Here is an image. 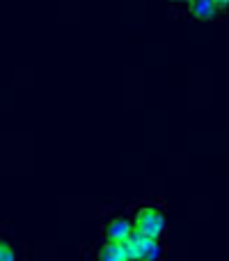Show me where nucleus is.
I'll return each mask as SVG.
<instances>
[{
    "instance_id": "f257e3e1",
    "label": "nucleus",
    "mask_w": 229,
    "mask_h": 261,
    "mask_svg": "<svg viewBox=\"0 0 229 261\" xmlns=\"http://www.w3.org/2000/svg\"><path fill=\"white\" fill-rule=\"evenodd\" d=\"M131 225H133V231L140 236H147V239H156L161 241V236L165 234V216H163V211L158 206H140L138 211H135L133 220H131Z\"/></svg>"
},
{
    "instance_id": "f03ea898",
    "label": "nucleus",
    "mask_w": 229,
    "mask_h": 261,
    "mask_svg": "<svg viewBox=\"0 0 229 261\" xmlns=\"http://www.w3.org/2000/svg\"><path fill=\"white\" fill-rule=\"evenodd\" d=\"M124 252L129 261H161L163 259V245L156 239H147L140 234H131L124 241Z\"/></svg>"
},
{
    "instance_id": "7ed1b4c3",
    "label": "nucleus",
    "mask_w": 229,
    "mask_h": 261,
    "mask_svg": "<svg viewBox=\"0 0 229 261\" xmlns=\"http://www.w3.org/2000/svg\"><path fill=\"white\" fill-rule=\"evenodd\" d=\"M131 234H133V225H131V220L126 216H113L106 222L104 239L108 243H124Z\"/></svg>"
},
{
    "instance_id": "20e7f679",
    "label": "nucleus",
    "mask_w": 229,
    "mask_h": 261,
    "mask_svg": "<svg viewBox=\"0 0 229 261\" xmlns=\"http://www.w3.org/2000/svg\"><path fill=\"white\" fill-rule=\"evenodd\" d=\"M188 7V14L190 18H195V21H213V18L220 14V7H218L213 0H193L190 5H186Z\"/></svg>"
},
{
    "instance_id": "39448f33",
    "label": "nucleus",
    "mask_w": 229,
    "mask_h": 261,
    "mask_svg": "<svg viewBox=\"0 0 229 261\" xmlns=\"http://www.w3.org/2000/svg\"><path fill=\"white\" fill-rule=\"evenodd\" d=\"M96 261H129V259H126L124 245L121 243H108V241H104L99 245V250H96Z\"/></svg>"
},
{
    "instance_id": "423d86ee",
    "label": "nucleus",
    "mask_w": 229,
    "mask_h": 261,
    "mask_svg": "<svg viewBox=\"0 0 229 261\" xmlns=\"http://www.w3.org/2000/svg\"><path fill=\"white\" fill-rule=\"evenodd\" d=\"M16 250L7 243L5 239H0V261H16Z\"/></svg>"
},
{
    "instance_id": "0eeeda50",
    "label": "nucleus",
    "mask_w": 229,
    "mask_h": 261,
    "mask_svg": "<svg viewBox=\"0 0 229 261\" xmlns=\"http://www.w3.org/2000/svg\"><path fill=\"white\" fill-rule=\"evenodd\" d=\"M213 3L218 5L220 9H225V7H229V0H213Z\"/></svg>"
},
{
    "instance_id": "6e6552de",
    "label": "nucleus",
    "mask_w": 229,
    "mask_h": 261,
    "mask_svg": "<svg viewBox=\"0 0 229 261\" xmlns=\"http://www.w3.org/2000/svg\"><path fill=\"white\" fill-rule=\"evenodd\" d=\"M167 3H172V5H190L193 0H167Z\"/></svg>"
}]
</instances>
